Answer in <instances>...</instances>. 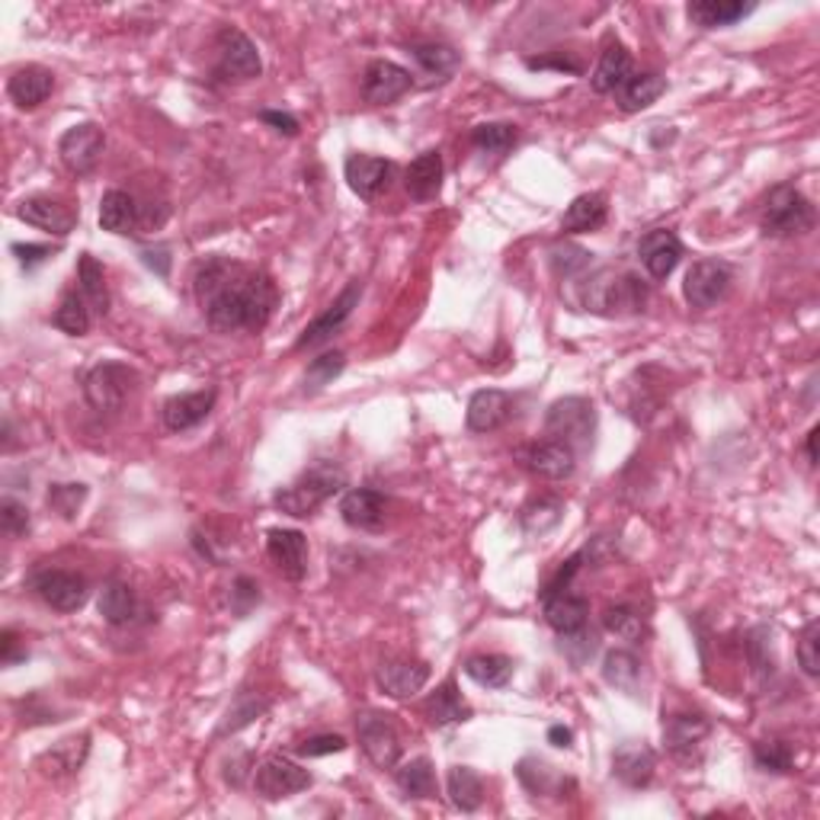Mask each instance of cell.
Returning <instances> with one entry per match:
<instances>
[{
	"instance_id": "33",
	"label": "cell",
	"mask_w": 820,
	"mask_h": 820,
	"mask_svg": "<svg viewBox=\"0 0 820 820\" xmlns=\"http://www.w3.org/2000/svg\"><path fill=\"white\" fill-rule=\"evenodd\" d=\"M606 215H610V205H606L603 193H583V196H577L574 203L567 205L562 228L564 231H574V234L596 231V228L606 225Z\"/></svg>"
},
{
	"instance_id": "27",
	"label": "cell",
	"mask_w": 820,
	"mask_h": 820,
	"mask_svg": "<svg viewBox=\"0 0 820 820\" xmlns=\"http://www.w3.org/2000/svg\"><path fill=\"white\" fill-rule=\"evenodd\" d=\"M526 465H529V471H535L539 478L564 481V478H570L574 468H577V453H574L570 446L558 443V439H548V443H539V446L529 449Z\"/></svg>"
},
{
	"instance_id": "13",
	"label": "cell",
	"mask_w": 820,
	"mask_h": 820,
	"mask_svg": "<svg viewBox=\"0 0 820 820\" xmlns=\"http://www.w3.org/2000/svg\"><path fill=\"white\" fill-rule=\"evenodd\" d=\"M413 87L408 68L395 64V61H369V68L362 71V100L372 106H388V102L401 100Z\"/></svg>"
},
{
	"instance_id": "36",
	"label": "cell",
	"mask_w": 820,
	"mask_h": 820,
	"mask_svg": "<svg viewBox=\"0 0 820 820\" xmlns=\"http://www.w3.org/2000/svg\"><path fill=\"white\" fill-rule=\"evenodd\" d=\"M446 792L449 801L459 811H478L484 805V779L471 767H453L446 775Z\"/></svg>"
},
{
	"instance_id": "46",
	"label": "cell",
	"mask_w": 820,
	"mask_h": 820,
	"mask_svg": "<svg viewBox=\"0 0 820 820\" xmlns=\"http://www.w3.org/2000/svg\"><path fill=\"white\" fill-rule=\"evenodd\" d=\"M516 138H519V132H516V125H507V122H484V125H478L474 132H471V142L481 148V152L487 154H507L516 145Z\"/></svg>"
},
{
	"instance_id": "14",
	"label": "cell",
	"mask_w": 820,
	"mask_h": 820,
	"mask_svg": "<svg viewBox=\"0 0 820 820\" xmlns=\"http://www.w3.org/2000/svg\"><path fill=\"white\" fill-rule=\"evenodd\" d=\"M343 173H347V183L359 200H375L391 186L395 164L385 157H372V154H350L343 164Z\"/></svg>"
},
{
	"instance_id": "48",
	"label": "cell",
	"mask_w": 820,
	"mask_h": 820,
	"mask_svg": "<svg viewBox=\"0 0 820 820\" xmlns=\"http://www.w3.org/2000/svg\"><path fill=\"white\" fill-rule=\"evenodd\" d=\"M562 501H535L522 510V529L529 535H545L548 529H555L562 522Z\"/></svg>"
},
{
	"instance_id": "5",
	"label": "cell",
	"mask_w": 820,
	"mask_h": 820,
	"mask_svg": "<svg viewBox=\"0 0 820 820\" xmlns=\"http://www.w3.org/2000/svg\"><path fill=\"white\" fill-rule=\"evenodd\" d=\"M545 433L570 449H590L596 433V408L587 398H562L545 413Z\"/></svg>"
},
{
	"instance_id": "12",
	"label": "cell",
	"mask_w": 820,
	"mask_h": 820,
	"mask_svg": "<svg viewBox=\"0 0 820 820\" xmlns=\"http://www.w3.org/2000/svg\"><path fill=\"white\" fill-rule=\"evenodd\" d=\"M102 148H106V138H102L100 125L81 122V125H71V129L61 135V142H58V157H61V164H64L71 173L84 177V173L97 170Z\"/></svg>"
},
{
	"instance_id": "11",
	"label": "cell",
	"mask_w": 820,
	"mask_h": 820,
	"mask_svg": "<svg viewBox=\"0 0 820 820\" xmlns=\"http://www.w3.org/2000/svg\"><path fill=\"white\" fill-rule=\"evenodd\" d=\"M359 744L362 753L375 763L378 769H395L401 760V734L395 731V724L388 721V715L378 712H365L357 718Z\"/></svg>"
},
{
	"instance_id": "44",
	"label": "cell",
	"mask_w": 820,
	"mask_h": 820,
	"mask_svg": "<svg viewBox=\"0 0 820 820\" xmlns=\"http://www.w3.org/2000/svg\"><path fill=\"white\" fill-rule=\"evenodd\" d=\"M603 628L615 638H622V641H631V644H641V638L648 635L644 615L631 610V606H610L603 613Z\"/></svg>"
},
{
	"instance_id": "3",
	"label": "cell",
	"mask_w": 820,
	"mask_h": 820,
	"mask_svg": "<svg viewBox=\"0 0 820 820\" xmlns=\"http://www.w3.org/2000/svg\"><path fill=\"white\" fill-rule=\"evenodd\" d=\"M343 471L330 461H317L314 468H308L299 481H292L289 487L276 491L273 504L276 510L289 512L296 519H305L314 510H321L340 487H343Z\"/></svg>"
},
{
	"instance_id": "47",
	"label": "cell",
	"mask_w": 820,
	"mask_h": 820,
	"mask_svg": "<svg viewBox=\"0 0 820 820\" xmlns=\"http://www.w3.org/2000/svg\"><path fill=\"white\" fill-rule=\"evenodd\" d=\"M269 709V702L263 699V696H238V702L228 709V715L221 721V727H218V737H225V734H234V731H241V727H248L254 718H260L263 712Z\"/></svg>"
},
{
	"instance_id": "50",
	"label": "cell",
	"mask_w": 820,
	"mask_h": 820,
	"mask_svg": "<svg viewBox=\"0 0 820 820\" xmlns=\"http://www.w3.org/2000/svg\"><path fill=\"white\" fill-rule=\"evenodd\" d=\"M753 760H757V767L763 769V772H779V775H785V772L795 769V753H792V747L785 740H763V744H757L753 747Z\"/></svg>"
},
{
	"instance_id": "31",
	"label": "cell",
	"mask_w": 820,
	"mask_h": 820,
	"mask_svg": "<svg viewBox=\"0 0 820 820\" xmlns=\"http://www.w3.org/2000/svg\"><path fill=\"white\" fill-rule=\"evenodd\" d=\"M542 606H545V622H548L558 635H567V631L583 628V625H587V618H590V603H587L583 596L570 593V590H564V593H555V596L542 600Z\"/></svg>"
},
{
	"instance_id": "6",
	"label": "cell",
	"mask_w": 820,
	"mask_h": 820,
	"mask_svg": "<svg viewBox=\"0 0 820 820\" xmlns=\"http://www.w3.org/2000/svg\"><path fill=\"white\" fill-rule=\"evenodd\" d=\"M138 388V372L125 362H100L84 378V398L94 410H122Z\"/></svg>"
},
{
	"instance_id": "19",
	"label": "cell",
	"mask_w": 820,
	"mask_h": 820,
	"mask_svg": "<svg viewBox=\"0 0 820 820\" xmlns=\"http://www.w3.org/2000/svg\"><path fill=\"white\" fill-rule=\"evenodd\" d=\"M512 417V398L501 388H481L471 395L468 410H465V423L471 433H494L501 430Z\"/></svg>"
},
{
	"instance_id": "22",
	"label": "cell",
	"mask_w": 820,
	"mask_h": 820,
	"mask_svg": "<svg viewBox=\"0 0 820 820\" xmlns=\"http://www.w3.org/2000/svg\"><path fill=\"white\" fill-rule=\"evenodd\" d=\"M430 679V666L423 661H408V658H398V661H385L378 666V686L385 696L391 699H410L417 696Z\"/></svg>"
},
{
	"instance_id": "25",
	"label": "cell",
	"mask_w": 820,
	"mask_h": 820,
	"mask_svg": "<svg viewBox=\"0 0 820 820\" xmlns=\"http://www.w3.org/2000/svg\"><path fill=\"white\" fill-rule=\"evenodd\" d=\"M16 215H20L26 225L43 228V231H49V234H58V238L71 234V231H74V221H77L71 208H64V205L55 203L49 196H29V200H23V203L16 205Z\"/></svg>"
},
{
	"instance_id": "30",
	"label": "cell",
	"mask_w": 820,
	"mask_h": 820,
	"mask_svg": "<svg viewBox=\"0 0 820 820\" xmlns=\"http://www.w3.org/2000/svg\"><path fill=\"white\" fill-rule=\"evenodd\" d=\"M757 3H740V0H696L686 7L689 20L702 29H718V26H734L737 20L750 16Z\"/></svg>"
},
{
	"instance_id": "58",
	"label": "cell",
	"mask_w": 820,
	"mask_h": 820,
	"mask_svg": "<svg viewBox=\"0 0 820 820\" xmlns=\"http://www.w3.org/2000/svg\"><path fill=\"white\" fill-rule=\"evenodd\" d=\"M260 122H266V125H273L279 135H299V119L292 116V112H279V109H263L260 112Z\"/></svg>"
},
{
	"instance_id": "53",
	"label": "cell",
	"mask_w": 820,
	"mask_h": 820,
	"mask_svg": "<svg viewBox=\"0 0 820 820\" xmlns=\"http://www.w3.org/2000/svg\"><path fill=\"white\" fill-rule=\"evenodd\" d=\"M798 664L808 676H820V625L808 622V628L798 638Z\"/></svg>"
},
{
	"instance_id": "62",
	"label": "cell",
	"mask_w": 820,
	"mask_h": 820,
	"mask_svg": "<svg viewBox=\"0 0 820 820\" xmlns=\"http://www.w3.org/2000/svg\"><path fill=\"white\" fill-rule=\"evenodd\" d=\"M815 439H818V430H811V433H808V446H805V449H808V461H818V453H815Z\"/></svg>"
},
{
	"instance_id": "61",
	"label": "cell",
	"mask_w": 820,
	"mask_h": 820,
	"mask_svg": "<svg viewBox=\"0 0 820 820\" xmlns=\"http://www.w3.org/2000/svg\"><path fill=\"white\" fill-rule=\"evenodd\" d=\"M548 740H552L555 747H570L574 734H570V727H562V724H555V727H548Z\"/></svg>"
},
{
	"instance_id": "28",
	"label": "cell",
	"mask_w": 820,
	"mask_h": 820,
	"mask_svg": "<svg viewBox=\"0 0 820 820\" xmlns=\"http://www.w3.org/2000/svg\"><path fill=\"white\" fill-rule=\"evenodd\" d=\"M631 74H635L631 51L625 49L622 43H613V46H606V51L600 55V64H596L590 84H593L596 94H615Z\"/></svg>"
},
{
	"instance_id": "18",
	"label": "cell",
	"mask_w": 820,
	"mask_h": 820,
	"mask_svg": "<svg viewBox=\"0 0 820 820\" xmlns=\"http://www.w3.org/2000/svg\"><path fill=\"white\" fill-rule=\"evenodd\" d=\"M658 769V753L644 740H625L613 753V775L625 782L628 788H644L651 785Z\"/></svg>"
},
{
	"instance_id": "26",
	"label": "cell",
	"mask_w": 820,
	"mask_h": 820,
	"mask_svg": "<svg viewBox=\"0 0 820 820\" xmlns=\"http://www.w3.org/2000/svg\"><path fill=\"white\" fill-rule=\"evenodd\" d=\"M405 186H408L410 200H417V203L436 200L443 190V154L423 152L420 157H413L405 170Z\"/></svg>"
},
{
	"instance_id": "8",
	"label": "cell",
	"mask_w": 820,
	"mask_h": 820,
	"mask_svg": "<svg viewBox=\"0 0 820 820\" xmlns=\"http://www.w3.org/2000/svg\"><path fill=\"white\" fill-rule=\"evenodd\" d=\"M311 772L302 769L299 763H292L289 757H266L260 767L254 769V792L266 801H282V798H292L299 792L311 788Z\"/></svg>"
},
{
	"instance_id": "52",
	"label": "cell",
	"mask_w": 820,
	"mask_h": 820,
	"mask_svg": "<svg viewBox=\"0 0 820 820\" xmlns=\"http://www.w3.org/2000/svg\"><path fill=\"white\" fill-rule=\"evenodd\" d=\"M562 651L570 664L583 666L596 654V635L587 631V625L577 628V631H567V635H562Z\"/></svg>"
},
{
	"instance_id": "49",
	"label": "cell",
	"mask_w": 820,
	"mask_h": 820,
	"mask_svg": "<svg viewBox=\"0 0 820 820\" xmlns=\"http://www.w3.org/2000/svg\"><path fill=\"white\" fill-rule=\"evenodd\" d=\"M343 365H347V357H343L340 350L321 353L317 359H311L305 369V388L308 391H321L324 385H330V382L343 372Z\"/></svg>"
},
{
	"instance_id": "23",
	"label": "cell",
	"mask_w": 820,
	"mask_h": 820,
	"mask_svg": "<svg viewBox=\"0 0 820 820\" xmlns=\"http://www.w3.org/2000/svg\"><path fill=\"white\" fill-rule=\"evenodd\" d=\"M55 91V74L43 64H26L20 71H13V77L7 81V94L20 109H36L49 100Z\"/></svg>"
},
{
	"instance_id": "56",
	"label": "cell",
	"mask_w": 820,
	"mask_h": 820,
	"mask_svg": "<svg viewBox=\"0 0 820 820\" xmlns=\"http://www.w3.org/2000/svg\"><path fill=\"white\" fill-rule=\"evenodd\" d=\"M519 779L522 785L532 792V795H545L548 792V782H552V772L542 760H522L519 763Z\"/></svg>"
},
{
	"instance_id": "42",
	"label": "cell",
	"mask_w": 820,
	"mask_h": 820,
	"mask_svg": "<svg viewBox=\"0 0 820 820\" xmlns=\"http://www.w3.org/2000/svg\"><path fill=\"white\" fill-rule=\"evenodd\" d=\"M410 55L433 81H446L459 68V51L453 46H443V43H420L410 49Z\"/></svg>"
},
{
	"instance_id": "1",
	"label": "cell",
	"mask_w": 820,
	"mask_h": 820,
	"mask_svg": "<svg viewBox=\"0 0 820 820\" xmlns=\"http://www.w3.org/2000/svg\"><path fill=\"white\" fill-rule=\"evenodd\" d=\"M193 282L205 321L221 334L260 330L279 305L276 282L263 269L228 256H208Z\"/></svg>"
},
{
	"instance_id": "7",
	"label": "cell",
	"mask_w": 820,
	"mask_h": 820,
	"mask_svg": "<svg viewBox=\"0 0 820 820\" xmlns=\"http://www.w3.org/2000/svg\"><path fill=\"white\" fill-rule=\"evenodd\" d=\"M734 282V269L724 260H696L683 279V299L689 302V308H715Z\"/></svg>"
},
{
	"instance_id": "55",
	"label": "cell",
	"mask_w": 820,
	"mask_h": 820,
	"mask_svg": "<svg viewBox=\"0 0 820 820\" xmlns=\"http://www.w3.org/2000/svg\"><path fill=\"white\" fill-rule=\"evenodd\" d=\"M347 750V737L340 734H317V737H308L299 744V753L314 760V757H330V753H340Z\"/></svg>"
},
{
	"instance_id": "21",
	"label": "cell",
	"mask_w": 820,
	"mask_h": 820,
	"mask_svg": "<svg viewBox=\"0 0 820 820\" xmlns=\"http://www.w3.org/2000/svg\"><path fill=\"white\" fill-rule=\"evenodd\" d=\"M215 401H218L215 388L190 391V395H177V398H170V401L164 405V410H160L164 426H167L170 433H186V430H193V426H200L203 420H208Z\"/></svg>"
},
{
	"instance_id": "10",
	"label": "cell",
	"mask_w": 820,
	"mask_h": 820,
	"mask_svg": "<svg viewBox=\"0 0 820 820\" xmlns=\"http://www.w3.org/2000/svg\"><path fill=\"white\" fill-rule=\"evenodd\" d=\"M218 74L225 81H254L263 74L260 51L248 33L231 29V26L218 33Z\"/></svg>"
},
{
	"instance_id": "32",
	"label": "cell",
	"mask_w": 820,
	"mask_h": 820,
	"mask_svg": "<svg viewBox=\"0 0 820 820\" xmlns=\"http://www.w3.org/2000/svg\"><path fill=\"white\" fill-rule=\"evenodd\" d=\"M87 753H91V737L87 734L68 737V740L55 744L49 753L39 757V769L46 775H51V779H61V775H71V772H77V769L84 767Z\"/></svg>"
},
{
	"instance_id": "51",
	"label": "cell",
	"mask_w": 820,
	"mask_h": 820,
	"mask_svg": "<svg viewBox=\"0 0 820 820\" xmlns=\"http://www.w3.org/2000/svg\"><path fill=\"white\" fill-rule=\"evenodd\" d=\"M46 501H49V507L61 519H74L77 510H81V504L87 501V487L84 484H51Z\"/></svg>"
},
{
	"instance_id": "59",
	"label": "cell",
	"mask_w": 820,
	"mask_h": 820,
	"mask_svg": "<svg viewBox=\"0 0 820 820\" xmlns=\"http://www.w3.org/2000/svg\"><path fill=\"white\" fill-rule=\"evenodd\" d=\"M20 661H26V651H20V638H16V631H3L0 635V664L3 666H13L20 664Z\"/></svg>"
},
{
	"instance_id": "54",
	"label": "cell",
	"mask_w": 820,
	"mask_h": 820,
	"mask_svg": "<svg viewBox=\"0 0 820 820\" xmlns=\"http://www.w3.org/2000/svg\"><path fill=\"white\" fill-rule=\"evenodd\" d=\"M0 529L10 535V539H20L29 532V510L26 504L13 501V497H3L0 501Z\"/></svg>"
},
{
	"instance_id": "38",
	"label": "cell",
	"mask_w": 820,
	"mask_h": 820,
	"mask_svg": "<svg viewBox=\"0 0 820 820\" xmlns=\"http://www.w3.org/2000/svg\"><path fill=\"white\" fill-rule=\"evenodd\" d=\"M512 670H516V664L504 654H478V658L465 661V676L484 689H504L512 679Z\"/></svg>"
},
{
	"instance_id": "37",
	"label": "cell",
	"mask_w": 820,
	"mask_h": 820,
	"mask_svg": "<svg viewBox=\"0 0 820 820\" xmlns=\"http://www.w3.org/2000/svg\"><path fill=\"white\" fill-rule=\"evenodd\" d=\"M77 292L84 296V302L91 305L94 314H106L109 311V292H106V273L97 263V256L81 254L77 260Z\"/></svg>"
},
{
	"instance_id": "40",
	"label": "cell",
	"mask_w": 820,
	"mask_h": 820,
	"mask_svg": "<svg viewBox=\"0 0 820 820\" xmlns=\"http://www.w3.org/2000/svg\"><path fill=\"white\" fill-rule=\"evenodd\" d=\"M51 324L71 337H84L94 324V311L84 302L81 292H64V299L58 302L55 314H51Z\"/></svg>"
},
{
	"instance_id": "17",
	"label": "cell",
	"mask_w": 820,
	"mask_h": 820,
	"mask_svg": "<svg viewBox=\"0 0 820 820\" xmlns=\"http://www.w3.org/2000/svg\"><path fill=\"white\" fill-rule=\"evenodd\" d=\"M266 555L282 570L286 580H302L308 574V539L299 529H269L266 532Z\"/></svg>"
},
{
	"instance_id": "16",
	"label": "cell",
	"mask_w": 820,
	"mask_h": 820,
	"mask_svg": "<svg viewBox=\"0 0 820 820\" xmlns=\"http://www.w3.org/2000/svg\"><path fill=\"white\" fill-rule=\"evenodd\" d=\"M359 296H362V286L359 282H350L340 296H337V302L327 308L324 314H317L311 324L305 327V334L299 337V343H296V350H311V347H321V343H327L334 334H340V327L350 321V314H353V308L359 305Z\"/></svg>"
},
{
	"instance_id": "20",
	"label": "cell",
	"mask_w": 820,
	"mask_h": 820,
	"mask_svg": "<svg viewBox=\"0 0 820 820\" xmlns=\"http://www.w3.org/2000/svg\"><path fill=\"white\" fill-rule=\"evenodd\" d=\"M638 256H641V266L648 269L651 279H666L679 266V260H683V241L673 231H666V228L648 231L638 241Z\"/></svg>"
},
{
	"instance_id": "15",
	"label": "cell",
	"mask_w": 820,
	"mask_h": 820,
	"mask_svg": "<svg viewBox=\"0 0 820 820\" xmlns=\"http://www.w3.org/2000/svg\"><path fill=\"white\" fill-rule=\"evenodd\" d=\"M712 734V721L706 715H673L664 721V744L666 750L683 760L692 763L702 753V744Z\"/></svg>"
},
{
	"instance_id": "24",
	"label": "cell",
	"mask_w": 820,
	"mask_h": 820,
	"mask_svg": "<svg viewBox=\"0 0 820 820\" xmlns=\"http://www.w3.org/2000/svg\"><path fill=\"white\" fill-rule=\"evenodd\" d=\"M388 501L372 487H353L340 497V516L353 529H378L385 522Z\"/></svg>"
},
{
	"instance_id": "35",
	"label": "cell",
	"mask_w": 820,
	"mask_h": 820,
	"mask_svg": "<svg viewBox=\"0 0 820 820\" xmlns=\"http://www.w3.org/2000/svg\"><path fill=\"white\" fill-rule=\"evenodd\" d=\"M426 718L433 727H446V724H459V721H468L471 718V706L461 699V692L456 689V683H443L430 702H426Z\"/></svg>"
},
{
	"instance_id": "60",
	"label": "cell",
	"mask_w": 820,
	"mask_h": 820,
	"mask_svg": "<svg viewBox=\"0 0 820 820\" xmlns=\"http://www.w3.org/2000/svg\"><path fill=\"white\" fill-rule=\"evenodd\" d=\"M13 254L20 256V263L26 269H33V266H39V263L49 260L51 248H46V244H13Z\"/></svg>"
},
{
	"instance_id": "57",
	"label": "cell",
	"mask_w": 820,
	"mask_h": 820,
	"mask_svg": "<svg viewBox=\"0 0 820 820\" xmlns=\"http://www.w3.org/2000/svg\"><path fill=\"white\" fill-rule=\"evenodd\" d=\"M256 603H260V587H256L251 577H238V583H234V590H231V606H234V613L244 615L254 610Z\"/></svg>"
},
{
	"instance_id": "41",
	"label": "cell",
	"mask_w": 820,
	"mask_h": 820,
	"mask_svg": "<svg viewBox=\"0 0 820 820\" xmlns=\"http://www.w3.org/2000/svg\"><path fill=\"white\" fill-rule=\"evenodd\" d=\"M395 782L408 798H433L436 795V775H433V763L426 757L401 763L395 769Z\"/></svg>"
},
{
	"instance_id": "29",
	"label": "cell",
	"mask_w": 820,
	"mask_h": 820,
	"mask_svg": "<svg viewBox=\"0 0 820 820\" xmlns=\"http://www.w3.org/2000/svg\"><path fill=\"white\" fill-rule=\"evenodd\" d=\"M664 94L666 77L648 71V74H631V77L615 91V100H618V109H622V112H641V109L654 106Z\"/></svg>"
},
{
	"instance_id": "43",
	"label": "cell",
	"mask_w": 820,
	"mask_h": 820,
	"mask_svg": "<svg viewBox=\"0 0 820 820\" xmlns=\"http://www.w3.org/2000/svg\"><path fill=\"white\" fill-rule=\"evenodd\" d=\"M603 679L622 692H635L641 679V661L631 651H610L603 658Z\"/></svg>"
},
{
	"instance_id": "2",
	"label": "cell",
	"mask_w": 820,
	"mask_h": 820,
	"mask_svg": "<svg viewBox=\"0 0 820 820\" xmlns=\"http://www.w3.org/2000/svg\"><path fill=\"white\" fill-rule=\"evenodd\" d=\"M580 308L603 314V317H625L641 314L648 305V286L628 269H596L580 282Z\"/></svg>"
},
{
	"instance_id": "39",
	"label": "cell",
	"mask_w": 820,
	"mask_h": 820,
	"mask_svg": "<svg viewBox=\"0 0 820 820\" xmlns=\"http://www.w3.org/2000/svg\"><path fill=\"white\" fill-rule=\"evenodd\" d=\"M97 610H100V615L109 625H129L138 615V600H135V593H132L129 583L112 580V583H106L100 590Z\"/></svg>"
},
{
	"instance_id": "34",
	"label": "cell",
	"mask_w": 820,
	"mask_h": 820,
	"mask_svg": "<svg viewBox=\"0 0 820 820\" xmlns=\"http://www.w3.org/2000/svg\"><path fill=\"white\" fill-rule=\"evenodd\" d=\"M138 225V203L122 193V190H109L100 200V228L109 234H129Z\"/></svg>"
},
{
	"instance_id": "45",
	"label": "cell",
	"mask_w": 820,
	"mask_h": 820,
	"mask_svg": "<svg viewBox=\"0 0 820 820\" xmlns=\"http://www.w3.org/2000/svg\"><path fill=\"white\" fill-rule=\"evenodd\" d=\"M548 263H552V269L562 279H577V276H583L593 266V254L583 251V248H577V244H555L548 251Z\"/></svg>"
},
{
	"instance_id": "4",
	"label": "cell",
	"mask_w": 820,
	"mask_h": 820,
	"mask_svg": "<svg viewBox=\"0 0 820 820\" xmlns=\"http://www.w3.org/2000/svg\"><path fill=\"white\" fill-rule=\"evenodd\" d=\"M763 231L769 238H795L815 228V205L792 183L772 186L763 205Z\"/></svg>"
},
{
	"instance_id": "9",
	"label": "cell",
	"mask_w": 820,
	"mask_h": 820,
	"mask_svg": "<svg viewBox=\"0 0 820 820\" xmlns=\"http://www.w3.org/2000/svg\"><path fill=\"white\" fill-rule=\"evenodd\" d=\"M29 587L55 613H77V610H84V603L91 596L87 580L74 570H39L29 580Z\"/></svg>"
}]
</instances>
